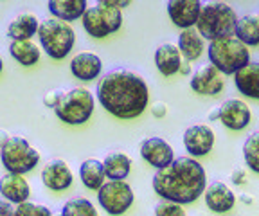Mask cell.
I'll return each instance as SVG.
<instances>
[{
    "instance_id": "obj_1",
    "label": "cell",
    "mask_w": 259,
    "mask_h": 216,
    "mask_svg": "<svg viewBox=\"0 0 259 216\" xmlns=\"http://www.w3.org/2000/svg\"><path fill=\"white\" fill-rule=\"evenodd\" d=\"M97 101L117 119H135L148 108L150 89L144 78L126 69L110 70L96 87Z\"/></svg>"
},
{
    "instance_id": "obj_2",
    "label": "cell",
    "mask_w": 259,
    "mask_h": 216,
    "mask_svg": "<svg viewBox=\"0 0 259 216\" xmlns=\"http://www.w3.org/2000/svg\"><path fill=\"white\" fill-rule=\"evenodd\" d=\"M151 184L162 200L186 205L205 193L207 173L194 157H178L169 166L157 169Z\"/></svg>"
},
{
    "instance_id": "obj_3",
    "label": "cell",
    "mask_w": 259,
    "mask_h": 216,
    "mask_svg": "<svg viewBox=\"0 0 259 216\" xmlns=\"http://www.w3.org/2000/svg\"><path fill=\"white\" fill-rule=\"evenodd\" d=\"M238 24V15L234 8L220 0H207L202 4L196 29L205 40L212 41L218 38L232 36Z\"/></svg>"
},
{
    "instance_id": "obj_4",
    "label": "cell",
    "mask_w": 259,
    "mask_h": 216,
    "mask_svg": "<svg viewBox=\"0 0 259 216\" xmlns=\"http://www.w3.org/2000/svg\"><path fill=\"white\" fill-rule=\"evenodd\" d=\"M207 54L210 63L227 76L236 74L250 61L248 47L236 36H225L209 41Z\"/></svg>"
},
{
    "instance_id": "obj_5",
    "label": "cell",
    "mask_w": 259,
    "mask_h": 216,
    "mask_svg": "<svg viewBox=\"0 0 259 216\" xmlns=\"http://www.w3.org/2000/svg\"><path fill=\"white\" fill-rule=\"evenodd\" d=\"M38 40L45 54L53 60H63L76 45V33L69 22L60 18H45L38 29Z\"/></svg>"
},
{
    "instance_id": "obj_6",
    "label": "cell",
    "mask_w": 259,
    "mask_h": 216,
    "mask_svg": "<svg viewBox=\"0 0 259 216\" xmlns=\"http://www.w3.org/2000/svg\"><path fill=\"white\" fill-rule=\"evenodd\" d=\"M94 103L96 101H94V96L90 90L76 87V89L65 90L61 94L60 101H58L56 108H54V114L65 124L79 126V124H85L92 117Z\"/></svg>"
},
{
    "instance_id": "obj_7",
    "label": "cell",
    "mask_w": 259,
    "mask_h": 216,
    "mask_svg": "<svg viewBox=\"0 0 259 216\" xmlns=\"http://www.w3.org/2000/svg\"><path fill=\"white\" fill-rule=\"evenodd\" d=\"M2 164H4L6 171L9 173H18V175H25V173L32 171L40 162V153L36 148L31 146L29 141L24 137H8L2 134Z\"/></svg>"
},
{
    "instance_id": "obj_8",
    "label": "cell",
    "mask_w": 259,
    "mask_h": 216,
    "mask_svg": "<svg viewBox=\"0 0 259 216\" xmlns=\"http://www.w3.org/2000/svg\"><path fill=\"white\" fill-rule=\"evenodd\" d=\"M81 24H83V29L87 31L89 36L106 38L121 29L122 9L96 4L87 9V13L81 18Z\"/></svg>"
},
{
    "instance_id": "obj_9",
    "label": "cell",
    "mask_w": 259,
    "mask_h": 216,
    "mask_svg": "<svg viewBox=\"0 0 259 216\" xmlns=\"http://www.w3.org/2000/svg\"><path fill=\"white\" fill-rule=\"evenodd\" d=\"M97 200L101 209L110 216H122L134 205V189L124 180H108L97 191Z\"/></svg>"
},
{
    "instance_id": "obj_10",
    "label": "cell",
    "mask_w": 259,
    "mask_h": 216,
    "mask_svg": "<svg viewBox=\"0 0 259 216\" xmlns=\"http://www.w3.org/2000/svg\"><path fill=\"white\" fill-rule=\"evenodd\" d=\"M220 110V122L232 132H241L250 124L252 112L250 106L241 99H227L222 103Z\"/></svg>"
},
{
    "instance_id": "obj_11",
    "label": "cell",
    "mask_w": 259,
    "mask_h": 216,
    "mask_svg": "<svg viewBox=\"0 0 259 216\" xmlns=\"http://www.w3.org/2000/svg\"><path fill=\"white\" fill-rule=\"evenodd\" d=\"M225 74L220 72L212 63L210 65L200 67L196 72L191 76V90L200 96H218L222 94L223 87H225Z\"/></svg>"
},
{
    "instance_id": "obj_12",
    "label": "cell",
    "mask_w": 259,
    "mask_h": 216,
    "mask_svg": "<svg viewBox=\"0 0 259 216\" xmlns=\"http://www.w3.org/2000/svg\"><path fill=\"white\" fill-rule=\"evenodd\" d=\"M184 146L189 157H205L214 146V132L207 124H193L184 132Z\"/></svg>"
},
{
    "instance_id": "obj_13",
    "label": "cell",
    "mask_w": 259,
    "mask_h": 216,
    "mask_svg": "<svg viewBox=\"0 0 259 216\" xmlns=\"http://www.w3.org/2000/svg\"><path fill=\"white\" fill-rule=\"evenodd\" d=\"M141 157L150 164V166L162 169V167L169 166L175 160V151L171 148V144L167 141H164L162 137H150L144 139L141 143Z\"/></svg>"
},
{
    "instance_id": "obj_14",
    "label": "cell",
    "mask_w": 259,
    "mask_h": 216,
    "mask_svg": "<svg viewBox=\"0 0 259 216\" xmlns=\"http://www.w3.org/2000/svg\"><path fill=\"white\" fill-rule=\"evenodd\" d=\"M202 11V0H167V17L177 27H196Z\"/></svg>"
},
{
    "instance_id": "obj_15",
    "label": "cell",
    "mask_w": 259,
    "mask_h": 216,
    "mask_svg": "<svg viewBox=\"0 0 259 216\" xmlns=\"http://www.w3.org/2000/svg\"><path fill=\"white\" fill-rule=\"evenodd\" d=\"M41 180L45 188L51 191H67L72 186L74 175L63 159H51L41 169Z\"/></svg>"
},
{
    "instance_id": "obj_16",
    "label": "cell",
    "mask_w": 259,
    "mask_h": 216,
    "mask_svg": "<svg viewBox=\"0 0 259 216\" xmlns=\"http://www.w3.org/2000/svg\"><path fill=\"white\" fill-rule=\"evenodd\" d=\"M203 198H205L207 207L212 212H218V214L229 212L236 204V195L232 193V189L227 184L220 182V180H214V182H210L207 186Z\"/></svg>"
},
{
    "instance_id": "obj_17",
    "label": "cell",
    "mask_w": 259,
    "mask_h": 216,
    "mask_svg": "<svg viewBox=\"0 0 259 216\" xmlns=\"http://www.w3.org/2000/svg\"><path fill=\"white\" fill-rule=\"evenodd\" d=\"M0 193H2V198L4 200L18 205L29 200V196H31V186L24 179V175L6 171L2 180H0Z\"/></svg>"
},
{
    "instance_id": "obj_18",
    "label": "cell",
    "mask_w": 259,
    "mask_h": 216,
    "mask_svg": "<svg viewBox=\"0 0 259 216\" xmlns=\"http://www.w3.org/2000/svg\"><path fill=\"white\" fill-rule=\"evenodd\" d=\"M103 60L94 53H79L70 61V72L79 81H94L101 76Z\"/></svg>"
},
{
    "instance_id": "obj_19",
    "label": "cell",
    "mask_w": 259,
    "mask_h": 216,
    "mask_svg": "<svg viewBox=\"0 0 259 216\" xmlns=\"http://www.w3.org/2000/svg\"><path fill=\"white\" fill-rule=\"evenodd\" d=\"M182 53L178 49V45L173 44H162L155 51V67L162 76H173L180 72L182 67Z\"/></svg>"
},
{
    "instance_id": "obj_20",
    "label": "cell",
    "mask_w": 259,
    "mask_h": 216,
    "mask_svg": "<svg viewBox=\"0 0 259 216\" xmlns=\"http://www.w3.org/2000/svg\"><path fill=\"white\" fill-rule=\"evenodd\" d=\"M47 8L54 18L74 22L83 18L89 9V0H47Z\"/></svg>"
},
{
    "instance_id": "obj_21",
    "label": "cell",
    "mask_w": 259,
    "mask_h": 216,
    "mask_svg": "<svg viewBox=\"0 0 259 216\" xmlns=\"http://www.w3.org/2000/svg\"><path fill=\"white\" fill-rule=\"evenodd\" d=\"M236 89L250 99H259V61H248L234 74Z\"/></svg>"
},
{
    "instance_id": "obj_22",
    "label": "cell",
    "mask_w": 259,
    "mask_h": 216,
    "mask_svg": "<svg viewBox=\"0 0 259 216\" xmlns=\"http://www.w3.org/2000/svg\"><path fill=\"white\" fill-rule=\"evenodd\" d=\"M41 22L36 18L34 13H20L16 15L8 25V36L13 40H31L34 34H38Z\"/></svg>"
},
{
    "instance_id": "obj_23",
    "label": "cell",
    "mask_w": 259,
    "mask_h": 216,
    "mask_svg": "<svg viewBox=\"0 0 259 216\" xmlns=\"http://www.w3.org/2000/svg\"><path fill=\"white\" fill-rule=\"evenodd\" d=\"M178 49L186 61L198 60L205 51V38L200 34L196 27L182 29V33L178 34Z\"/></svg>"
},
{
    "instance_id": "obj_24",
    "label": "cell",
    "mask_w": 259,
    "mask_h": 216,
    "mask_svg": "<svg viewBox=\"0 0 259 216\" xmlns=\"http://www.w3.org/2000/svg\"><path fill=\"white\" fill-rule=\"evenodd\" d=\"M79 179L87 189H90V191H99L106 179L105 164L96 159L83 160L79 166Z\"/></svg>"
},
{
    "instance_id": "obj_25",
    "label": "cell",
    "mask_w": 259,
    "mask_h": 216,
    "mask_svg": "<svg viewBox=\"0 0 259 216\" xmlns=\"http://www.w3.org/2000/svg\"><path fill=\"white\" fill-rule=\"evenodd\" d=\"M9 54L22 67H32L40 61V47L32 40H13L9 45Z\"/></svg>"
},
{
    "instance_id": "obj_26",
    "label": "cell",
    "mask_w": 259,
    "mask_h": 216,
    "mask_svg": "<svg viewBox=\"0 0 259 216\" xmlns=\"http://www.w3.org/2000/svg\"><path fill=\"white\" fill-rule=\"evenodd\" d=\"M103 164H105L106 179L110 180H124L130 175V171H132V166H134L130 155H126L122 151L108 153L105 157V160H103Z\"/></svg>"
},
{
    "instance_id": "obj_27",
    "label": "cell",
    "mask_w": 259,
    "mask_h": 216,
    "mask_svg": "<svg viewBox=\"0 0 259 216\" xmlns=\"http://www.w3.org/2000/svg\"><path fill=\"white\" fill-rule=\"evenodd\" d=\"M234 34L247 47L259 45V15L248 13V15H243L241 18H238Z\"/></svg>"
},
{
    "instance_id": "obj_28",
    "label": "cell",
    "mask_w": 259,
    "mask_h": 216,
    "mask_svg": "<svg viewBox=\"0 0 259 216\" xmlns=\"http://www.w3.org/2000/svg\"><path fill=\"white\" fill-rule=\"evenodd\" d=\"M243 159L250 171L259 173V130L252 132L243 144Z\"/></svg>"
},
{
    "instance_id": "obj_29",
    "label": "cell",
    "mask_w": 259,
    "mask_h": 216,
    "mask_svg": "<svg viewBox=\"0 0 259 216\" xmlns=\"http://www.w3.org/2000/svg\"><path fill=\"white\" fill-rule=\"evenodd\" d=\"M60 216H97V211L89 198H72L65 202Z\"/></svg>"
},
{
    "instance_id": "obj_30",
    "label": "cell",
    "mask_w": 259,
    "mask_h": 216,
    "mask_svg": "<svg viewBox=\"0 0 259 216\" xmlns=\"http://www.w3.org/2000/svg\"><path fill=\"white\" fill-rule=\"evenodd\" d=\"M15 216H53L51 209L47 205L34 204V202H24V204H18L15 209Z\"/></svg>"
},
{
    "instance_id": "obj_31",
    "label": "cell",
    "mask_w": 259,
    "mask_h": 216,
    "mask_svg": "<svg viewBox=\"0 0 259 216\" xmlns=\"http://www.w3.org/2000/svg\"><path fill=\"white\" fill-rule=\"evenodd\" d=\"M155 216H187V214L182 209V204H175V202L162 200L160 204L155 205Z\"/></svg>"
},
{
    "instance_id": "obj_32",
    "label": "cell",
    "mask_w": 259,
    "mask_h": 216,
    "mask_svg": "<svg viewBox=\"0 0 259 216\" xmlns=\"http://www.w3.org/2000/svg\"><path fill=\"white\" fill-rule=\"evenodd\" d=\"M61 94H63V92H49V94L45 96V99H44V105H47L49 108H56Z\"/></svg>"
},
{
    "instance_id": "obj_33",
    "label": "cell",
    "mask_w": 259,
    "mask_h": 216,
    "mask_svg": "<svg viewBox=\"0 0 259 216\" xmlns=\"http://www.w3.org/2000/svg\"><path fill=\"white\" fill-rule=\"evenodd\" d=\"M97 4H103V6H112V8H126V6L132 4V0H96Z\"/></svg>"
},
{
    "instance_id": "obj_34",
    "label": "cell",
    "mask_w": 259,
    "mask_h": 216,
    "mask_svg": "<svg viewBox=\"0 0 259 216\" xmlns=\"http://www.w3.org/2000/svg\"><path fill=\"white\" fill-rule=\"evenodd\" d=\"M231 180L234 186H243V184H247V173L243 171V169H236V171L232 173Z\"/></svg>"
},
{
    "instance_id": "obj_35",
    "label": "cell",
    "mask_w": 259,
    "mask_h": 216,
    "mask_svg": "<svg viewBox=\"0 0 259 216\" xmlns=\"http://www.w3.org/2000/svg\"><path fill=\"white\" fill-rule=\"evenodd\" d=\"M151 114H153V117H164V115L167 114V108L164 103H155L153 106H151Z\"/></svg>"
},
{
    "instance_id": "obj_36",
    "label": "cell",
    "mask_w": 259,
    "mask_h": 216,
    "mask_svg": "<svg viewBox=\"0 0 259 216\" xmlns=\"http://www.w3.org/2000/svg\"><path fill=\"white\" fill-rule=\"evenodd\" d=\"M0 212H2V216H15V209L11 207V202H8V200L0 202Z\"/></svg>"
},
{
    "instance_id": "obj_37",
    "label": "cell",
    "mask_w": 259,
    "mask_h": 216,
    "mask_svg": "<svg viewBox=\"0 0 259 216\" xmlns=\"http://www.w3.org/2000/svg\"><path fill=\"white\" fill-rule=\"evenodd\" d=\"M180 72H182V74H189V72H191V65H189V61H184L182 67H180Z\"/></svg>"
},
{
    "instance_id": "obj_38",
    "label": "cell",
    "mask_w": 259,
    "mask_h": 216,
    "mask_svg": "<svg viewBox=\"0 0 259 216\" xmlns=\"http://www.w3.org/2000/svg\"><path fill=\"white\" fill-rule=\"evenodd\" d=\"M241 202H243V204H254V200H252L250 196H247V195L241 196Z\"/></svg>"
}]
</instances>
